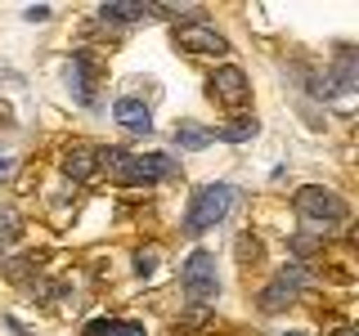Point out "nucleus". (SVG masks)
I'll return each instance as SVG.
<instances>
[{
	"label": "nucleus",
	"mask_w": 359,
	"mask_h": 336,
	"mask_svg": "<svg viewBox=\"0 0 359 336\" xmlns=\"http://www.w3.org/2000/svg\"><path fill=\"white\" fill-rule=\"evenodd\" d=\"M238 202V193H233L229 184H202L194 202H189V211H184V233H207V229H216V224L229 216V206Z\"/></svg>",
	"instance_id": "f257e3e1"
},
{
	"label": "nucleus",
	"mask_w": 359,
	"mask_h": 336,
	"mask_svg": "<svg viewBox=\"0 0 359 336\" xmlns=\"http://www.w3.org/2000/svg\"><path fill=\"white\" fill-rule=\"evenodd\" d=\"M292 206H297V216L306 220V224H314V229H332V224H341L346 216H351L346 197H337L332 188H323V184H306V188H297Z\"/></svg>",
	"instance_id": "f03ea898"
},
{
	"label": "nucleus",
	"mask_w": 359,
	"mask_h": 336,
	"mask_svg": "<svg viewBox=\"0 0 359 336\" xmlns=\"http://www.w3.org/2000/svg\"><path fill=\"white\" fill-rule=\"evenodd\" d=\"M211 99L224 108H247V99H252V85H247V72L238 63H220L216 72H211Z\"/></svg>",
	"instance_id": "7ed1b4c3"
},
{
	"label": "nucleus",
	"mask_w": 359,
	"mask_h": 336,
	"mask_svg": "<svg viewBox=\"0 0 359 336\" xmlns=\"http://www.w3.org/2000/svg\"><path fill=\"white\" fill-rule=\"evenodd\" d=\"M180 278H184V291H189V300H211L216 296V255L211 251H194L184 260V269H180Z\"/></svg>",
	"instance_id": "20e7f679"
},
{
	"label": "nucleus",
	"mask_w": 359,
	"mask_h": 336,
	"mask_svg": "<svg viewBox=\"0 0 359 336\" xmlns=\"http://www.w3.org/2000/svg\"><path fill=\"white\" fill-rule=\"evenodd\" d=\"M306 269H301V265H292V269H278V274H274V283H269L265 291H261V309L265 314H283L287 305H292V300H297V291L301 287H306Z\"/></svg>",
	"instance_id": "39448f33"
},
{
	"label": "nucleus",
	"mask_w": 359,
	"mask_h": 336,
	"mask_svg": "<svg viewBox=\"0 0 359 336\" xmlns=\"http://www.w3.org/2000/svg\"><path fill=\"white\" fill-rule=\"evenodd\" d=\"M175 45L189 50V54H211V59H216V54H229V41H224L211 22H198V18L175 27Z\"/></svg>",
	"instance_id": "423d86ee"
},
{
	"label": "nucleus",
	"mask_w": 359,
	"mask_h": 336,
	"mask_svg": "<svg viewBox=\"0 0 359 336\" xmlns=\"http://www.w3.org/2000/svg\"><path fill=\"white\" fill-rule=\"evenodd\" d=\"M112 117H117L130 134H149L153 130V112H149L144 99H117V104H112Z\"/></svg>",
	"instance_id": "0eeeda50"
},
{
	"label": "nucleus",
	"mask_w": 359,
	"mask_h": 336,
	"mask_svg": "<svg viewBox=\"0 0 359 336\" xmlns=\"http://www.w3.org/2000/svg\"><path fill=\"white\" fill-rule=\"evenodd\" d=\"M175 171V162L166 153H149V157H135L130 162V184H149V179H166Z\"/></svg>",
	"instance_id": "6e6552de"
},
{
	"label": "nucleus",
	"mask_w": 359,
	"mask_h": 336,
	"mask_svg": "<svg viewBox=\"0 0 359 336\" xmlns=\"http://www.w3.org/2000/svg\"><path fill=\"white\" fill-rule=\"evenodd\" d=\"M63 76H67V90H72V99H76V104H81V108H90V104H95V99H90V59H86V54L67 59Z\"/></svg>",
	"instance_id": "1a4fd4ad"
},
{
	"label": "nucleus",
	"mask_w": 359,
	"mask_h": 336,
	"mask_svg": "<svg viewBox=\"0 0 359 336\" xmlns=\"http://www.w3.org/2000/svg\"><path fill=\"white\" fill-rule=\"evenodd\" d=\"M99 171V148H72L63 157V175L72 179V184H86V179H95Z\"/></svg>",
	"instance_id": "9d476101"
},
{
	"label": "nucleus",
	"mask_w": 359,
	"mask_h": 336,
	"mask_svg": "<svg viewBox=\"0 0 359 336\" xmlns=\"http://www.w3.org/2000/svg\"><path fill=\"white\" fill-rule=\"evenodd\" d=\"M149 14H153L149 5H99V22H112V27H135Z\"/></svg>",
	"instance_id": "9b49d317"
},
{
	"label": "nucleus",
	"mask_w": 359,
	"mask_h": 336,
	"mask_svg": "<svg viewBox=\"0 0 359 336\" xmlns=\"http://www.w3.org/2000/svg\"><path fill=\"white\" fill-rule=\"evenodd\" d=\"M171 139L180 144V148H189V153H198V148H207L211 139H216V130H207V126H198V121H180Z\"/></svg>",
	"instance_id": "f8f14e48"
},
{
	"label": "nucleus",
	"mask_w": 359,
	"mask_h": 336,
	"mask_svg": "<svg viewBox=\"0 0 359 336\" xmlns=\"http://www.w3.org/2000/svg\"><path fill=\"white\" fill-rule=\"evenodd\" d=\"M252 134H256V121H252V117H233L229 126L220 130V139H229V144H247Z\"/></svg>",
	"instance_id": "ddd939ff"
},
{
	"label": "nucleus",
	"mask_w": 359,
	"mask_h": 336,
	"mask_svg": "<svg viewBox=\"0 0 359 336\" xmlns=\"http://www.w3.org/2000/svg\"><path fill=\"white\" fill-rule=\"evenodd\" d=\"M18 242V216L14 211H0V246Z\"/></svg>",
	"instance_id": "4468645a"
},
{
	"label": "nucleus",
	"mask_w": 359,
	"mask_h": 336,
	"mask_svg": "<svg viewBox=\"0 0 359 336\" xmlns=\"http://www.w3.org/2000/svg\"><path fill=\"white\" fill-rule=\"evenodd\" d=\"M153 269H157V255L153 251H140V255H135V274H140V278L153 274Z\"/></svg>",
	"instance_id": "2eb2a0df"
},
{
	"label": "nucleus",
	"mask_w": 359,
	"mask_h": 336,
	"mask_svg": "<svg viewBox=\"0 0 359 336\" xmlns=\"http://www.w3.org/2000/svg\"><path fill=\"white\" fill-rule=\"evenodd\" d=\"M108 336H144L140 323H108Z\"/></svg>",
	"instance_id": "dca6fc26"
},
{
	"label": "nucleus",
	"mask_w": 359,
	"mask_h": 336,
	"mask_svg": "<svg viewBox=\"0 0 359 336\" xmlns=\"http://www.w3.org/2000/svg\"><path fill=\"white\" fill-rule=\"evenodd\" d=\"M45 18H50V9H45V5H32L27 9V22H45Z\"/></svg>",
	"instance_id": "f3484780"
},
{
	"label": "nucleus",
	"mask_w": 359,
	"mask_h": 336,
	"mask_svg": "<svg viewBox=\"0 0 359 336\" xmlns=\"http://www.w3.org/2000/svg\"><path fill=\"white\" fill-rule=\"evenodd\" d=\"M86 336H108V318H95V323L86 328Z\"/></svg>",
	"instance_id": "a211bd4d"
},
{
	"label": "nucleus",
	"mask_w": 359,
	"mask_h": 336,
	"mask_svg": "<svg viewBox=\"0 0 359 336\" xmlns=\"http://www.w3.org/2000/svg\"><path fill=\"white\" fill-rule=\"evenodd\" d=\"M332 336H355V328H351V323H341V328H337Z\"/></svg>",
	"instance_id": "6ab92c4d"
},
{
	"label": "nucleus",
	"mask_w": 359,
	"mask_h": 336,
	"mask_svg": "<svg viewBox=\"0 0 359 336\" xmlns=\"http://www.w3.org/2000/svg\"><path fill=\"white\" fill-rule=\"evenodd\" d=\"M5 175H9V157L0 153V179H5Z\"/></svg>",
	"instance_id": "aec40b11"
},
{
	"label": "nucleus",
	"mask_w": 359,
	"mask_h": 336,
	"mask_svg": "<svg viewBox=\"0 0 359 336\" xmlns=\"http://www.w3.org/2000/svg\"><path fill=\"white\" fill-rule=\"evenodd\" d=\"M287 336H306V332H287Z\"/></svg>",
	"instance_id": "412c9836"
}]
</instances>
